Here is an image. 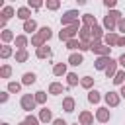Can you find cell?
<instances>
[{"label":"cell","mask_w":125,"mask_h":125,"mask_svg":"<svg viewBox=\"0 0 125 125\" xmlns=\"http://www.w3.org/2000/svg\"><path fill=\"white\" fill-rule=\"evenodd\" d=\"M80 53H84V51H90V43H84V41H80V49H78Z\"/></svg>","instance_id":"obj_44"},{"label":"cell","mask_w":125,"mask_h":125,"mask_svg":"<svg viewBox=\"0 0 125 125\" xmlns=\"http://www.w3.org/2000/svg\"><path fill=\"white\" fill-rule=\"evenodd\" d=\"M37 117H39V121H41V123H45V125H47L49 121H55V119H53L51 109H47V107H43V109L39 111V115H37Z\"/></svg>","instance_id":"obj_13"},{"label":"cell","mask_w":125,"mask_h":125,"mask_svg":"<svg viewBox=\"0 0 125 125\" xmlns=\"http://www.w3.org/2000/svg\"><path fill=\"white\" fill-rule=\"evenodd\" d=\"M14 14H18V12H16V10L12 8V6H4V8H2V14H0V16H2L4 20H10V18H14Z\"/></svg>","instance_id":"obj_28"},{"label":"cell","mask_w":125,"mask_h":125,"mask_svg":"<svg viewBox=\"0 0 125 125\" xmlns=\"http://www.w3.org/2000/svg\"><path fill=\"white\" fill-rule=\"evenodd\" d=\"M16 47H18V51H25V47H27V37L25 35H16Z\"/></svg>","instance_id":"obj_23"},{"label":"cell","mask_w":125,"mask_h":125,"mask_svg":"<svg viewBox=\"0 0 125 125\" xmlns=\"http://www.w3.org/2000/svg\"><path fill=\"white\" fill-rule=\"evenodd\" d=\"M117 41H119V35H117L115 31H109V33L104 35V43H105L107 47H117Z\"/></svg>","instance_id":"obj_11"},{"label":"cell","mask_w":125,"mask_h":125,"mask_svg":"<svg viewBox=\"0 0 125 125\" xmlns=\"http://www.w3.org/2000/svg\"><path fill=\"white\" fill-rule=\"evenodd\" d=\"M90 51H94L98 57H109L111 47H107V45L102 43V41H92V43H90Z\"/></svg>","instance_id":"obj_2"},{"label":"cell","mask_w":125,"mask_h":125,"mask_svg":"<svg viewBox=\"0 0 125 125\" xmlns=\"http://www.w3.org/2000/svg\"><path fill=\"white\" fill-rule=\"evenodd\" d=\"M117 64H119V62L111 59V62H109V66H107V68L104 70V72H105V78H111V80H113V76L117 74Z\"/></svg>","instance_id":"obj_17"},{"label":"cell","mask_w":125,"mask_h":125,"mask_svg":"<svg viewBox=\"0 0 125 125\" xmlns=\"http://www.w3.org/2000/svg\"><path fill=\"white\" fill-rule=\"evenodd\" d=\"M74 125H80V123H78V121H76V123H74Z\"/></svg>","instance_id":"obj_52"},{"label":"cell","mask_w":125,"mask_h":125,"mask_svg":"<svg viewBox=\"0 0 125 125\" xmlns=\"http://www.w3.org/2000/svg\"><path fill=\"white\" fill-rule=\"evenodd\" d=\"M35 57H37V59H49V57H51V47H47V45L39 47V49L35 51Z\"/></svg>","instance_id":"obj_18"},{"label":"cell","mask_w":125,"mask_h":125,"mask_svg":"<svg viewBox=\"0 0 125 125\" xmlns=\"http://www.w3.org/2000/svg\"><path fill=\"white\" fill-rule=\"evenodd\" d=\"M16 62H25L27 59H29V53L27 51H16Z\"/></svg>","instance_id":"obj_33"},{"label":"cell","mask_w":125,"mask_h":125,"mask_svg":"<svg viewBox=\"0 0 125 125\" xmlns=\"http://www.w3.org/2000/svg\"><path fill=\"white\" fill-rule=\"evenodd\" d=\"M125 82V70H117V74L113 76V84L115 86H123Z\"/></svg>","instance_id":"obj_32"},{"label":"cell","mask_w":125,"mask_h":125,"mask_svg":"<svg viewBox=\"0 0 125 125\" xmlns=\"http://www.w3.org/2000/svg\"><path fill=\"white\" fill-rule=\"evenodd\" d=\"M0 39H2V43H4V45H8L12 39H16V35H14V31H12V29H4V31L0 33Z\"/></svg>","instance_id":"obj_22"},{"label":"cell","mask_w":125,"mask_h":125,"mask_svg":"<svg viewBox=\"0 0 125 125\" xmlns=\"http://www.w3.org/2000/svg\"><path fill=\"white\" fill-rule=\"evenodd\" d=\"M78 10H66L64 14H62V18H61V23H62V27H66V25H72V23H76L78 21Z\"/></svg>","instance_id":"obj_3"},{"label":"cell","mask_w":125,"mask_h":125,"mask_svg":"<svg viewBox=\"0 0 125 125\" xmlns=\"http://www.w3.org/2000/svg\"><path fill=\"white\" fill-rule=\"evenodd\" d=\"M78 123H80V125H94V113L88 111V109L80 111V115H78Z\"/></svg>","instance_id":"obj_6"},{"label":"cell","mask_w":125,"mask_h":125,"mask_svg":"<svg viewBox=\"0 0 125 125\" xmlns=\"http://www.w3.org/2000/svg\"><path fill=\"white\" fill-rule=\"evenodd\" d=\"M41 6H43V2H39V0H29V2H27V8H29V10H31V8H33V10H39Z\"/></svg>","instance_id":"obj_40"},{"label":"cell","mask_w":125,"mask_h":125,"mask_svg":"<svg viewBox=\"0 0 125 125\" xmlns=\"http://www.w3.org/2000/svg\"><path fill=\"white\" fill-rule=\"evenodd\" d=\"M2 125H10V123H2Z\"/></svg>","instance_id":"obj_51"},{"label":"cell","mask_w":125,"mask_h":125,"mask_svg":"<svg viewBox=\"0 0 125 125\" xmlns=\"http://www.w3.org/2000/svg\"><path fill=\"white\" fill-rule=\"evenodd\" d=\"M104 100H105L107 107H117L119 102H121V96H119V92H107V94L104 96Z\"/></svg>","instance_id":"obj_5"},{"label":"cell","mask_w":125,"mask_h":125,"mask_svg":"<svg viewBox=\"0 0 125 125\" xmlns=\"http://www.w3.org/2000/svg\"><path fill=\"white\" fill-rule=\"evenodd\" d=\"M117 47H125V35H119V41H117Z\"/></svg>","instance_id":"obj_47"},{"label":"cell","mask_w":125,"mask_h":125,"mask_svg":"<svg viewBox=\"0 0 125 125\" xmlns=\"http://www.w3.org/2000/svg\"><path fill=\"white\" fill-rule=\"evenodd\" d=\"M20 105H21L23 111H29V113H31V109H35V105H37L35 96H31V94H23L21 100H20Z\"/></svg>","instance_id":"obj_4"},{"label":"cell","mask_w":125,"mask_h":125,"mask_svg":"<svg viewBox=\"0 0 125 125\" xmlns=\"http://www.w3.org/2000/svg\"><path fill=\"white\" fill-rule=\"evenodd\" d=\"M100 100H102V96H100L98 90H90L88 92V102L90 104H100Z\"/></svg>","instance_id":"obj_30"},{"label":"cell","mask_w":125,"mask_h":125,"mask_svg":"<svg viewBox=\"0 0 125 125\" xmlns=\"http://www.w3.org/2000/svg\"><path fill=\"white\" fill-rule=\"evenodd\" d=\"M109 62H111V57H98L94 61V68L96 70H105L109 66Z\"/></svg>","instance_id":"obj_9"},{"label":"cell","mask_w":125,"mask_h":125,"mask_svg":"<svg viewBox=\"0 0 125 125\" xmlns=\"http://www.w3.org/2000/svg\"><path fill=\"white\" fill-rule=\"evenodd\" d=\"M23 121H25L27 125H39V123H41V121H39V117H35V115H31V113H29Z\"/></svg>","instance_id":"obj_39"},{"label":"cell","mask_w":125,"mask_h":125,"mask_svg":"<svg viewBox=\"0 0 125 125\" xmlns=\"http://www.w3.org/2000/svg\"><path fill=\"white\" fill-rule=\"evenodd\" d=\"M33 96H35V102H37V104H41V105H43V104H47V94H45L43 90H39V92H35Z\"/></svg>","instance_id":"obj_36"},{"label":"cell","mask_w":125,"mask_h":125,"mask_svg":"<svg viewBox=\"0 0 125 125\" xmlns=\"http://www.w3.org/2000/svg\"><path fill=\"white\" fill-rule=\"evenodd\" d=\"M12 76V66L10 64H2V68H0V78H10Z\"/></svg>","instance_id":"obj_34"},{"label":"cell","mask_w":125,"mask_h":125,"mask_svg":"<svg viewBox=\"0 0 125 125\" xmlns=\"http://www.w3.org/2000/svg\"><path fill=\"white\" fill-rule=\"evenodd\" d=\"M53 125H68V123H66L64 119H61V117H59V119H55V121H53Z\"/></svg>","instance_id":"obj_48"},{"label":"cell","mask_w":125,"mask_h":125,"mask_svg":"<svg viewBox=\"0 0 125 125\" xmlns=\"http://www.w3.org/2000/svg\"><path fill=\"white\" fill-rule=\"evenodd\" d=\"M66 84H68L70 88H72V86H78V84H80L78 74H76V72H68V74H66Z\"/></svg>","instance_id":"obj_25"},{"label":"cell","mask_w":125,"mask_h":125,"mask_svg":"<svg viewBox=\"0 0 125 125\" xmlns=\"http://www.w3.org/2000/svg\"><path fill=\"white\" fill-rule=\"evenodd\" d=\"M35 29H37V21H35V20L23 21V31H25V33H33V35H35Z\"/></svg>","instance_id":"obj_21"},{"label":"cell","mask_w":125,"mask_h":125,"mask_svg":"<svg viewBox=\"0 0 125 125\" xmlns=\"http://www.w3.org/2000/svg\"><path fill=\"white\" fill-rule=\"evenodd\" d=\"M53 74H55V76H64V74H68V72H66V62H57V64L53 66Z\"/></svg>","instance_id":"obj_19"},{"label":"cell","mask_w":125,"mask_h":125,"mask_svg":"<svg viewBox=\"0 0 125 125\" xmlns=\"http://www.w3.org/2000/svg\"><path fill=\"white\" fill-rule=\"evenodd\" d=\"M80 18H82V25H86V27H94V25H98L94 14H82Z\"/></svg>","instance_id":"obj_12"},{"label":"cell","mask_w":125,"mask_h":125,"mask_svg":"<svg viewBox=\"0 0 125 125\" xmlns=\"http://www.w3.org/2000/svg\"><path fill=\"white\" fill-rule=\"evenodd\" d=\"M20 125H27V123H25V121H21V123H20Z\"/></svg>","instance_id":"obj_50"},{"label":"cell","mask_w":125,"mask_h":125,"mask_svg":"<svg viewBox=\"0 0 125 125\" xmlns=\"http://www.w3.org/2000/svg\"><path fill=\"white\" fill-rule=\"evenodd\" d=\"M49 94H53V96L62 94V84H61V82H51V84H49Z\"/></svg>","instance_id":"obj_26"},{"label":"cell","mask_w":125,"mask_h":125,"mask_svg":"<svg viewBox=\"0 0 125 125\" xmlns=\"http://www.w3.org/2000/svg\"><path fill=\"white\" fill-rule=\"evenodd\" d=\"M96 119H98L100 123H107V121L111 119L109 109H107V107H98V109H96Z\"/></svg>","instance_id":"obj_7"},{"label":"cell","mask_w":125,"mask_h":125,"mask_svg":"<svg viewBox=\"0 0 125 125\" xmlns=\"http://www.w3.org/2000/svg\"><path fill=\"white\" fill-rule=\"evenodd\" d=\"M45 6H47V10H53V12H55V10L61 8V2H59V0H47Z\"/></svg>","instance_id":"obj_37"},{"label":"cell","mask_w":125,"mask_h":125,"mask_svg":"<svg viewBox=\"0 0 125 125\" xmlns=\"http://www.w3.org/2000/svg\"><path fill=\"white\" fill-rule=\"evenodd\" d=\"M117 62H119V64H121V66L125 68V53H121V55H119V59H117Z\"/></svg>","instance_id":"obj_46"},{"label":"cell","mask_w":125,"mask_h":125,"mask_svg":"<svg viewBox=\"0 0 125 125\" xmlns=\"http://www.w3.org/2000/svg\"><path fill=\"white\" fill-rule=\"evenodd\" d=\"M82 62H84L82 53H70V57H68V64H72V66H80Z\"/></svg>","instance_id":"obj_16"},{"label":"cell","mask_w":125,"mask_h":125,"mask_svg":"<svg viewBox=\"0 0 125 125\" xmlns=\"http://www.w3.org/2000/svg\"><path fill=\"white\" fill-rule=\"evenodd\" d=\"M80 27H82V23L80 21H76V23H72V25H66V27H62L61 31H59V39L61 41H70V39H76V35H78V31H80Z\"/></svg>","instance_id":"obj_1"},{"label":"cell","mask_w":125,"mask_h":125,"mask_svg":"<svg viewBox=\"0 0 125 125\" xmlns=\"http://www.w3.org/2000/svg\"><path fill=\"white\" fill-rule=\"evenodd\" d=\"M8 96H10V92H8V90H6V92H0V102H2V104H6V102H8Z\"/></svg>","instance_id":"obj_45"},{"label":"cell","mask_w":125,"mask_h":125,"mask_svg":"<svg viewBox=\"0 0 125 125\" xmlns=\"http://www.w3.org/2000/svg\"><path fill=\"white\" fill-rule=\"evenodd\" d=\"M12 55H16V53L12 51L10 45H2V47H0V59H10Z\"/></svg>","instance_id":"obj_27"},{"label":"cell","mask_w":125,"mask_h":125,"mask_svg":"<svg viewBox=\"0 0 125 125\" xmlns=\"http://www.w3.org/2000/svg\"><path fill=\"white\" fill-rule=\"evenodd\" d=\"M31 45L35 47V49H39V47H43V45H47V41L39 35V33H35V35H31Z\"/></svg>","instance_id":"obj_24"},{"label":"cell","mask_w":125,"mask_h":125,"mask_svg":"<svg viewBox=\"0 0 125 125\" xmlns=\"http://www.w3.org/2000/svg\"><path fill=\"white\" fill-rule=\"evenodd\" d=\"M35 80H37L35 72H25V74L21 76V84H23V86H31V84H35Z\"/></svg>","instance_id":"obj_20"},{"label":"cell","mask_w":125,"mask_h":125,"mask_svg":"<svg viewBox=\"0 0 125 125\" xmlns=\"http://www.w3.org/2000/svg\"><path fill=\"white\" fill-rule=\"evenodd\" d=\"M37 33H39V35H41V37H43L45 41H49V39H51V35H53V29H51L49 25H45V27H41V29H39Z\"/></svg>","instance_id":"obj_31"},{"label":"cell","mask_w":125,"mask_h":125,"mask_svg":"<svg viewBox=\"0 0 125 125\" xmlns=\"http://www.w3.org/2000/svg\"><path fill=\"white\" fill-rule=\"evenodd\" d=\"M107 16H111L115 21H119V20H121V12H117V10H109V14H107Z\"/></svg>","instance_id":"obj_41"},{"label":"cell","mask_w":125,"mask_h":125,"mask_svg":"<svg viewBox=\"0 0 125 125\" xmlns=\"http://www.w3.org/2000/svg\"><path fill=\"white\" fill-rule=\"evenodd\" d=\"M78 39H80V41H84V43H92V27L82 25V27H80V31H78Z\"/></svg>","instance_id":"obj_8"},{"label":"cell","mask_w":125,"mask_h":125,"mask_svg":"<svg viewBox=\"0 0 125 125\" xmlns=\"http://www.w3.org/2000/svg\"><path fill=\"white\" fill-rule=\"evenodd\" d=\"M117 23H119V21H115L111 16H105V18H104V29H105L107 33H109V31H113V29L117 27Z\"/></svg>","instance_id":"obj_15"},{"label":"cell","mask_w":125,"mask_h":125,"mask_svg":"<svg viewBox=\"0 0 125 125\" xmlns=\"http://www.w3.org/2000/svg\"><path fill=\"white\" fill-rule=\"evenodd\" d=\"M80 86L86 88V90H92V86H94V78H92V76H82V78H80Z\"/></svg>","instance_id":"obj_29"},{"label":"cell","mask_w":125,"mask_h":125,"mask_svg":"<svg viewBox=\"0 0 125 125\" xmlns=\"http://www.w3.org/2000/svg\"><path fill=\"white\" fill-rule=\"evenodd\" d=\"M104 6L111 10V8H115V6H117V2H115V0H104Z\"/></svg>","instance_id":"obj_42"},{"label":"cell","mask_w":125,"mask_h":125,"mask_svg":"<svg viewBox=\"0 0 125 125\" xmlns=\"http://www.w3.org/2000/svg\"><path fill=\"white\" fill-rule=\"evenodd\" d=\"M117 29H119V31L125 35V18H121V20H119V23H117Z\"/></svg>","instance_id":"obj_43"},{"label":"cell","mask_w":125,"mask_h":125,"mask_svg":"<svg viewBox=\"0 0 125 125\" xmlns=\"http://www.w3.org/2000/svg\"><path fill=\"white\" fill-rule=\"evenodd\" d=\"M119 96H121V98H125V84L121 86V90H119Z\"/></svg>","instance_id":"obj_49"},{"label":"cell","mask_w":125,"mask_h":125,"mask_svg":"<svg viewBox=\"0 0 125 125\" xmlns=\"http://www.w3.org/2000/svg\"><path fill=\"white\" fill-rule=\"evenodd\" d=\"M74 107H76V100H74L72 96H64V98H62V109H64L66 113H72Z\"/></svg>","instance_id":"obj_10"},{"label":"cell","mask_w":125,"mask_h":125,"mask_svg":"<svg viewBox=\"0 0 125 125\" xmlns=\"http://www.w3.org/2000/svg\"><path fill=\"white\" fill-rule=\"evenodd\" d=\"M16 18H20V20L27 21V20H31V10H29L27 6H21V8H18V14H16Z\"/></svg>","instance_id":"obj_14"},{"label":"cell","mask_w":125,"mask_h":125,"mask_svg":"<svg viewBox=\"0 0 125 125\" xmlns=\"http://www.w3.org/2000/svg\"><path fill=\"white\" fill-rule=\"evenodd\" d=\"M10 94H18L21 90V82H8V88H6Z\"/></svg>","instance_id":"obj_35"},{"label":"cell","mask_w":125,"mask_h":125,"mask_svg":"<svg viewBox=\"0 0 125 125\" xmlns=\"http://www.w3.org/2000/svg\"><path fill=\"white\" fill-rule=\"evenodd\" d=\"M66 49H70V51L80 49V39H70V41H66Z\"/></svg>","instance_id":"obj_38"}]
</instances>
